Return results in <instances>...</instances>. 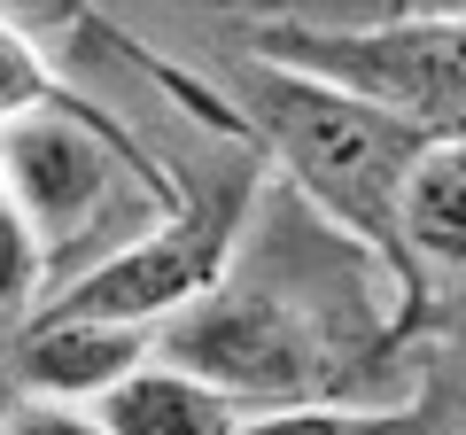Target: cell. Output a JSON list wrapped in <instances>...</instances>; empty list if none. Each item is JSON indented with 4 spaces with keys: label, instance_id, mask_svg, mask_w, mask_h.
<instances>
[{
    "label": "cell",
    "instance_id": "4",
    "mask_svg": "<svg viewBox=\"0 0 466 435\" xmlns=\"http://www.w3.org/2000/svg\"><path fill=\"white\" fill-rule=\"evenodd\" d=\"M233 226H241V195H218L202 210H171L156 234L125 241L116 257H101L94 272L55 288V311H86L109 319V327H171L187 303H202L218 280H226L233 257Z\"/></svg>",
    "mask_w": 466,
    "mask_h": 435
},
{
    "label": "cell",
    "instance_id": "11",
    "mask_svg": "<svg viewBox=\"0 0 466 435\" xmlns=\"http://www.w3.org/2000/svg\"><path fill=\"white\" fill-rule=\"evenodd\" d=\"M55 94V78H47V63L32 55V39L16 32V24L0 16V125H16L24 109H39V101Z\"/></svg>",
    "mask_w": 466,
    "mask_h": 435
},
{
    "label": "cell",
    "instance_id": "6",
    "mask_svg": "<svg viewBox=\"0 0 466 435\" xmlns=\"http://www.w3.org/2000/svg\"><path fill=\"white\" fill-rule=\"evenodd\" d=\"M94 420L109 435H241L249 404H233L226 389H210V381H195V373L148 358L140 373H125V381L94 404Z\"/></svg>",
    "mask_w": 466,
    "mask_h": 435
},
{
    "label": "cell",
    "instance_id": "9",
    "mask_svg": "<svg viewBox=\"0 0 466 435\" xmlns=\"http://www.w3.org/2000/svg\"><path fill=\"white\" fill-rule=\"evenodd\" d=\"M241 435H443V420L420 404H280L249 412Z\"/></svg>",
    "mask_w": 466,
    "mask_h": 435
},
{
    "label": "cell",
    "instance_id": "3",
    "mask_svg": "<svg viewBox=\"0 0 466 435\" xmlns=\"http://www.w3.org/2000/svg\"><path fill=\"white\" fill-rule=\"evenodd\" d=\"M156 358L226 389L249 412L342 404V389H350V358L334 342V327L303 296L265 288V280H218L171 327H156Z\"/></svg>",
    "mask_w": 466,
    "mask_h": 435
},
{
    "label": "cell",
    "instance_id": "8",
    "mask_svg": "<svg viewBox=\"0 0 466 435\" xmlns=\"http://www.w3.org/2000/svg\"><path fill=\"white\" fill-rule=\"evenodd\" d=\"M466 0H272V24L334 39H373V32H412V24H459Z\"/></svg>",
    "mask_w": 466,
    "mask_h": 435
},
{
    "label": "cell",
    "instance_id": "12",
    "mask_svg": "<svg viewBox=\"0 0 466 435\" xmlns=\"http://www.w3.org/2000/svg\"><path fill=\"white\" fill-rule=\"evenodd\" d=\"M0 435H109L94 420V404H39V397H8L0 404Z\"/></svg>",
    "mask_w": 466,
    "mask_h": 435
},
{
    "label": "cell",
    "instance_id": "7",
    "mask_svg": "<svg viewBox=\"0 0 466 435\" xmlns=\"http://www.w3.org/2000/svg\"><path fill=\"white\" fill-rule=\"evenodd\" d=\"M397 234H404V257L466 272V140H428V156L404 179Z\"/></svg>",
    "mask_w": 466,
    "mask_h": 435
},
{
    "label": "cell",
    "instance_id": "2",
    "mask_svg": "<svg viewBox=\"0 0 466 435\" xmlns=\"http://www.w3.org/2000/svg\"><path fill=\"white\" fill-rule=\"evenodd\" d=\"M249 117H257V133L272 140V156L288 164V179H296L334 226L366 234L397 272L412 265V257H404V234H397V202H404V179H412V164L428 156L435 133L404 125L381 101H358V94H342V86L311 78V70L265 63V55H257V70H249Z\"/></svg>",
    "mask_w": 466,
    "mask_h": 435
},
{
    "label": "cell",
    "instance_id": "5",
    "mask_svg": "<svg viewBox=\"0 0 466 435\" xmlns=\"http://www.w3.org/2000/svg\"><path fill=\"white\" fill-rule=\"evenodd\" d=\"M156 358L148 327H109L86 311H39L8 335V397L39 404H101L125 373H140Z\"/></svg>",
    "mask_w": 466,
    "mask_h": 435
},
{
    "label": "cell",
    "instance_id": "10",
    "mask_svg": "<svg viewBox=\"0 0 466 435\" xmlns=\"http://www.w3.org/2000/svg\"><path fill=\"white\" fill-rule=\"evenodd\" d=\"M39 280H47V272H39V249H32V234H24L8 187H0V335H16L24 319H32Z\"/></svg>",
    "mask_w": 466,
    "mask_h": 435
},
{
    "label": "cell",
    "instance_id": "1",
    "mask_svg": "<svg viewBox=\"0 0 466 435\" xmlns=\"http://www.w3.org/2000/svg\"><path fill=\"white\" fill-rule=\"evenodd\" d=\"M0 187L16 202L47 280L94 272L101 257L156 234L179 210L156 164H140L133 140L101 125L86 101H70L63 86L39 109H24L16 125H0Z\"/></svg>",
    "mask_w": 466,
    "mask_h": 435
}]
</instances>
